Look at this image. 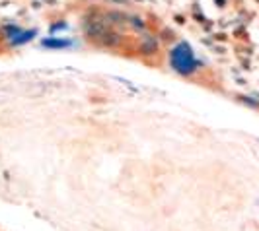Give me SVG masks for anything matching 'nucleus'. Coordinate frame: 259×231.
I'll return each instance as SVG.
<instances>
[{
	"label": "nucleus",
	"mask_w": 259,
	"mask_h": 231,
	"mask_svg": "<svg viewBox=\"0 0 259 231\" xmlns=\"http://www.w3.org/2000/svg\"><path fill=\"white\" fill-rule=\"evenodd\" d=\"M119 41H121L119 33H117V31H113V29H107V31H105L104 35L98 39L96 43H98V45H102V47H115Z\"/></svg>",
	"instance_id": "f257e3e1"
},
{
	"label": "nucleus",
	"mask_w": 259,
	"mask_h": 231,
	"mask_svg": "<svg viewBox=\"0 0 259 231\" xmlns=\"http://www.w3.org/2000/svg\"><path fill=\"white\" fill-rule=\"evenodd\" d=\"M156 49H158V45H156V41L152 37H146L143 41V45H141L143 52H156Z\"/></svg>",
	"instance_id": "f03ea898"
},
{
	"label": "nucleus",
	"mask_w": 259,
	"mask_h": 231,
	"mask_svg": "<svg viewBox=\"0 0 259 231\" xmlns=\"http://www.w3.org/2000/svg\"><path fill=\"white\" fill-rule=\"evenodd\" d=\"M33 35H35L33 31H26V33H22V37L12 39V45H20V43H26V41H29V39L33 37Z\"/></svg>",
	"instance_id": "7ed1b4c3"
},
{
	"label": "nucleus",
	"mask_w": 259,
	"mask_h": 231,
	"mask_svg": "<svg viewBox=\"0 0 259 231\" xmlns=\"http://www.w3.org/2000/svg\"><path fill=\"white\" fill-rule=\"evenodd\" d=\"M43 45H47V47H63V45H66V41H45Z\"/></svg>",
	"instance_id": "20e7f679"
}]
</instances>
